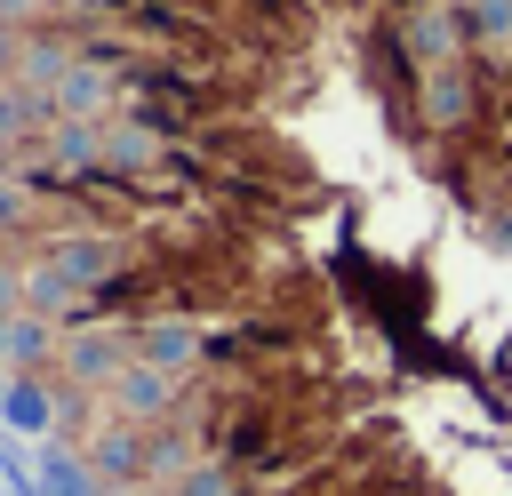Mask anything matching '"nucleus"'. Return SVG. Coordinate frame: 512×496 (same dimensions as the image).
<instances>
[{
	"instance_id": "12",
	"label": "nucleus",
	"mask_w": 512,
	"mask_h": 496,
	"mask_svg": "<svg viewBox=\"0 0 512 496\" xmlns=\"http://www.w3.org/2000/svg\"><path fill=\"white\" fill-rule=\"evenodd\" d=\"M88 8H144V16H168V0H88Z\"/></svg>"
},
{
	"instance_id": "11",
	"label": "nucleus",
	"mask_w": 512,
	"mask_h": 496,
	"mask_svg": "<svg viewBox=\"0 0 512 496\" xmlns=\"http://www.w3.org/2000/svg\"><path fill=\"white\" fill-rule=\"evenodd\" d=\"M48 352V328L40 320H16V344H8V368H24V360H40Z\"/></svg>"
},
{
	"instance_id": "1",
	"label": "nucleus",
	"mask_w": 512,
	"mask_h": 496,
	"mask_svg": "<svg viewBox=\"0 0 512 496\" xmlns=\"http://www.w3.org/2000/svg\"><path fill=\"white\" fill-rule=\"evenodd\" d=\"M112 280H120V240H104V232H72V240H56V248L40 256V272H32V304L56 312V304H72V296H104Z\"/></svg>"
},
{
	"instance_id": "9",
	"label": "nucleus",
	"mask_w": 512,
	"mask_h": 496,
	"mask_svg": "<svg viewBox=\"0 0 512 496\" xmlns=\"http://www.w3.org/2000/svg\"><path fill=\"white\" fill-rule=\"evenodd\" d=\"M48 104H56V112H72V120H88V112H104V104H112V80H104L96 64H64V72H56V88H48Z\"/></svg>"
},
{
	"instance_id": "7",
	"label": "nucleus",
	"mask_w": 512,
	"mask_h": 496,
	"mask_svg": "<svg viewBox=\"0 0 512 496\" xmlns=\"http://www.w3.org/2000/svg\"><path fill=\"white\" fill-rule=\"evenodd\" d=\"M88 464H96L104 480H144V472H152V440H144L136 424H104V440L88 448Z\"/></svg>"
},
{
	"instance_id": "13",
	"label": "nucleus",
	"mask_w": 512,
	"mask_h": 496,
	"mask_svg": "<svg viewBox=\"0 0 512 496\" xmlns=\"http://www.w3.org/2000/svg\"><path fill=\"white\" fill-rule=\"evenodd\" d=\"M8 344H16V320L0 312V368H8Z\"/></svg>"
},
{
	"instance_id": "8",
	"label": "nucleus",
	"mask_w": 512,
	"mask_h": 496,
	"mask_svg": "<svg viewBox=\"0 0 512 496\" xmlns=\"http://www.w3.org/2000/svg\"><path fill=\"white\" fill-rule=\"evenodd\" d=\"M128 360H136V352H128V328H120V336H72V344H64V368L88 376V384H112Z\"/></svg>"
},
{
	"instance_id": "15",
	"label": "nucleus",
	"mask_w": 512,
	"mask_h": 496,
	"mask_svg": "<svg viewBox=\"0 0 512 496\" xmlns=\"http://www.w3.org/2000/svg\"><path fill=\"white\" fill-rule=\"evenodd\" d=\"M0 496H24V488H0Z\"/></svg>"
},
{
	"instance_id": "5",
	"label": "nucleus",
	"mask_w": 512,
	"mask_h": 496,
	"mask_svg": "<svg viewBox=\"0 0 512 496\" xmlns=\"http://www.w3.org/2000/svg\"><path fill=\"white\" fill-rule=\"evenodd\" d=\"M456 8V32H464V48L480 56V64H512V0H448Z\"/></svg>"
},
{
	"instance_id": "4",
	"label": "nucleus",
	"mask_w": 512,
	"mask_h": 496,
	"mask_svg": "<svg viewBox=\"0 0 512 496\" xmlns=\"http://www.w3.org/2000/svg\"><path fill=\"white\" fill-rule=\"evenodd\" d=\"M56 424H64V400L40 384V376H16L8 384V400H0V432H16V440H56Z\"/></svg>"
},
{
	"instance_id": "2",
	"label": "nucleus",
	"mask_w": 512,
	"mask_h": 496,
	"mask_svg": "<svg viewBox=\"0 0 512 496\" xmlns=\"http://www.w3.org/2000/svg\"><path fill=\"white\" fill-rule=\"evenodd\" d=\"M104 400H112V416H120V424H160V416L176 408V376H160V368L128 360V368L104 384Z\"/></svg>"
},
{
	"instance_id": "14",
	"label": "nucleus",
	"mask_w": 512,
	"mask_h": 496,
	"mask_svg": "<svg viewBox=\"0 0 512 496\" xmlns=\"http://www.w3.org/2000/svg\"><path fill=\"white\" fill-rule=\"evenodd\" d=\"M8 384H16V368H0V400H8Z\"/></svg>"
},
{
	"instance_id": "10",
	"label": "nucleus",
	"mask_w": 512,
	"mask_h": 496,
	"mask_svg": "<svg viewBox=\"0 0 512 496\" xmlns=\"http://www.w3.org/2000/svg\"><path fill=\"white\" fill-rule=\"evenodd\" d=\"M176 496H240V464H224V456L216 464H192Z\"/></svg>"
},
{
	"instance_id": "6",
	"label": "nucleus",
	"mask_w": 512,
	"mask_h": 496,
	"mask_svg": "<svg viewBox=\"0 0 512 496\" xmlns=\"http://www.w3.org/2000/svg\"><path fill=\"white\" fill-rule=\"evenodd\" d=\"M32 496H96V464H88V448H56V440H40V448H32Z\"/></svg>"
},
{
	"instance_id": "3",
	"label": "nucleus",
	"mask_w": 512,
	"mask_h": 496,
	"mask_svg": "<svg viewBox=\"0 0 512 496\" xmlns=\"http://www.w3.org/2000/svg\"><path fill=\"white\" fill-rule=\"evenodd\" d=\"M128 352H136L144 368L176 376V368H192V360L208 352V336H200L192 320H144V328H128Z\"/></svg>"
}]
</instances>
